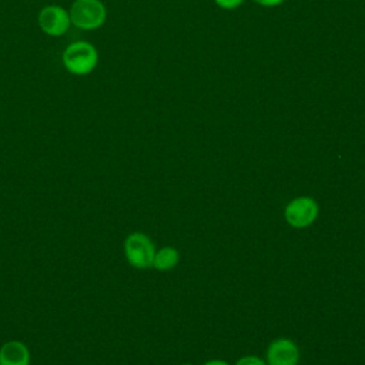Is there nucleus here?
I'll return each instance as SVG.
<instances>
[{
	"mask_svg": "<svg viewBox=\"0 0 365 365\" xmlns=\"http://www.w3.org/2000/svg\"><path fill=\"white\" fill-rule=\"evenodd\" d=\"M61 58L63 66L68 73L74 76H87L96 68L98 63V53L91 43L81 40L67 46Z\"/></svg>",
	"mask_w": 365,
	"mask_h": 365,
	"instance_id": "1",
	"label": "nucleus"
},
{
	"mask_svg": "<svg viewBox=\"0 0 365 365\" xmlns=\"http://www.w3.org/2000/svg\"><path fill=\"white\" fill-rule=\"evenodd\" d=\"M68 14L77 29L96 30L106 23L107 9L101 0H74Z\"/></svg>",
	"mask_w": 365,
	"mask_h": 365,
	"instance_id": "2",
	"label": "nucleus"
},
{
	"mask_svg": "<svg viewBox=\"0 0 365 365\" xmlns=\"http://www.w3.org/2000/svg\"><path fill=\"white\" fill-rule=\"evenodd\" d=\"M124 254L131 267L145 269L153 265L155 245L147 234L131 232L124 241Z\"/></svg>",
	"mask_w": 365,
	"mask_h": 365,
	"instance_id": "3",
	"label": "nucleus"
},
{
	"mask_svg": "<svg viewBox=\"0 0 365 365\" xmlns=\"http://www.w3.org/2000/svg\"><path fill=\"white\" fill-rule=\"evenodd\" d=\"M319 207L312 197H297L291 200L284 211L285 221L294 228L309 227L318 217Z\"/></svg>",
	"mask_w": 365,
	"mask_h": 365,
	"instance_id": "4",
	"label": "nucleus"
},
{
	"mask_svg": "<svg viewBox=\"0 0 365 365\" xmlns=\"http://www.w3.org/2000/svg\"><path fill=\"white\" fill-rule=\"evenodd\" d=\"M37 23H38L41 31L51 37L63 36L71 26L68 11L64 7L56 6V4L43 7L38 11Z\"/></svg>",
	"mask_w": 365,
	"mask_h": 365,
	"instance_id": "5",
	"label": "nucleus"
},
{
	"mask_svg": "<svg viewBox=\"0 0 365 365\" xmlns=\"http://www.w3.org/2000/svg\"><path fill=\"white\" fill-rule=\"evenodd\" d=\"M298 361L299 349L289 338H277L267 348V365H298Z\"/></svg>",
	"mask_w": 365,
	"mask_h": 365,
	"instance_id": "6",
	"label": "nucleus"
},
{
	"mask_svg": "<svg viewBox=\"0 0 365 365\" xmlns=\"http://www.w3.org/2000/svg\"><path fill=\"white\" fill-rule=\"evenodd\" d=\"M30 352L20 341H9L0 348V365H29Z\"/></svg>",
	"mask_w": 365,
	"mask_h": 365,
	"instance_id": "7",
	"label": "nucleus"
},
{
	"mask_svg": "<svg viewBox=\"0 0 365 365\" xmlns=\"http://www.w3.org/2000/svg\"><path fill=\"white\" fill-rule=\"evenodd\" d=\"M180 259V252L174 247H163L155 250L153 265L157 271H170L173 269Z\"/></svg>",
	"mask_w": 365,
	"mask_h": 365,
	"instance_id": "8",
	"label": "nucleus"
},
{
	"mask_svg": "<svg viewBox=\"0 0 365 365\" xmlns=\"http://www.w3.org/2000/svg\"><path fill=\"white\" fill-rule=\"evenodd\" d=\"M235 365H267L265 359H261L258 356H254V355H247V356H242L240 358Z\"/></svg>",
	"mask_w": 365,
	"mask_h": 365,
	"instance_id": "9",
	"label": "nucleus"
},
{
	"mask_svg": "<svg viewBox=\"0 0 365 365\" xmlns=\"http://www.w3.org/2000/svg\"><path fill=\"white\" fill-rule=\"evenodd\" d=\"M217 3V6H220L221 9L225 10H232L237 9L238 6H241L244 3V0H214Z\"/></svg>",
	"mask_w": 365,
	"mask_h": 365,
	"instance_id": "10",
	"label": "nucleus"
},
{
	"mask_svg": "<svg viewBox=\"0 0 365 365\" xmlns=\"http://www.w3.org/2000/svg\"><path fill=\"white\" fill-rule=\"evenodd\" d=\"M254 1L261 6H265V7H275V6L281 4L284 0H254Z\"/></svg>",
	"mask_w": 365,
	"mask_h": 365,
	"instance_id": "11",
	"label": "nucleus"
},
{
	"mask_svg": "<svg viewBox=\"0 0 365 365\" xmlns=\"http://www.w3.org/2000/svg\"><path fill=\"white\" fill-rule=\"evenodd\" d=\"M202 365H230L227 361H222V359H210L207 362H204Z\"/></svg>",
	"mask_w": 365,
	"mask_h": 365,
	"instance_id": "12",
	"label": "nucleus"
},
{
	"mask_svg": "<svg viewBox=\"0 0 365 365\" xmlns=\"http://www.w3.org/2000/svg\"><path fill=\"white\" fill-rule=\"evenodd\" d=\"M181 365H192V364H188V362H185V364H181Z\"/></svg>",
	"mask_w": 365,
	"mask_h": 365,
	"instance_id": "13",
	"label": "nucleus"
}]
</instances>
